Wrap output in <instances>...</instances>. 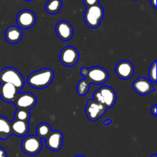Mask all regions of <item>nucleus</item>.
I'll return each mask as SVG.
<instances>
[{"instance_id": "f03ea898", "label": "nucleus", "mask_w": 157, "mask_h": 157, "mask_svg": "<svg viewBox=\"0 0 157 157\" xmlns=\"http://www.w3.org/2000/svg\"><path fill=\"white\" fill-rule=\"evenodd\" d=\"M80 73L81 76L84 77L90 84L101 85L107 82L109 78L107 71L100 66H94L90 68L82 67L80 71Z\"/></svg>"}, {"instance_id": "bb28decb", "label": "nucleus", "mask_w": 157, "mask_h": 157, "mask_svg": "<svg viewBox=\"0 0 157 157\" xmlns=\"http://www.w3.org/2000/svg\"><path fill=\"white\" fill-rule=\"evenodd\" d=\"M112 124V120L110 119H107L105 120V121H104V122H103V124L105 126L108 125V124Z\"/></svg>"}, {"instance_id": "f3484780", "label": "nucleus", "mask_w": 157, "mask_h": 157, "mask_svg": "<svg viewBox=\"0 0 157 157\" xmlns=\"http://www.w3.org/2000/svg\"><path fill=\"white\" fill-rule=\"evenodd\" d=\"M11 128H12V135H15L18 137H22L27 136L29 130V122L14 119L13 121H11Z\"/></svg>"}, {"instance_id": "c85d7f7f", "label": "nucleus", "mask_w": 157, "mask_h": 157, "mask_svg": "<svg viewBox=\"0 0 157 157\" xmlns=\"http://www.w3.org/2000/svg\"><path fill=\"white\" fill-rule=\"evenodd\" d=\"M75 157H85V156H81V155H79V156H75Z\"/></svg>"}, {"instance_id": "423d86ee", "label": "nucleus", "mask_w": 157, "mask_h": 157, "mask_svg": "<svg viewBox=\"0 0 157 157\" xmlns=\"http://www.w3.org/2000/svg\"><path fill=\"white\" fill-rule=\"evenodd\" d=\"M21 148L25 154L29 156H35L42 149L41 139L35 135H29L25 136L21 144Z\"/></svg>"}, {"instance_id": "c756f323", "label": "nucleus", "mask_w": 157, "mask_h": 157, "mask_svg": "<svg viewBox=\"0 0 157 157\" xmlns=\"http://www.w3.org/2000/svg\"><path fill=\"white\" fill-rule=\"evenodd\" d=\"M151 157H156V154H153Z\"/></svg>"}, {"instance_id": "4be33fe9", "label": "nucleus", "mask_w": 157, "mask_h": 157, "mask_svg": "<svg viewBox=\"0 0 157 157\" xmlns=\"http://www.w3.org/2000/svg\"><path fill=\"white\" fill-rule=\"evenodd\" d=\"M14 119L18 120V121L29 122L31 119L30 111L28 110L17 109L15 112V117H14Z\"/></svg>"}, {"instance_id": "b1692460", "label": "nucleus", "mask_w": 157, "mask_h": 157, "mask_svg": "<svg viewBox=\"0 0 157 157\" xmlns=\"http://www.w3.org/2000/svg\"><path fill=\"white\" fill-rule=\"evenodd\" d=\"M100 0H83L84 4L85 5L86 7H91V6H96V5L99 4Z\"/></svg>"}, {"instance_id": "4468645a", "label": "nucleus", "mask_w": 157, "mask_h": 157, "mask_svg": "<svg viewBox=\"0 0 157 157\" xmlns=\"http://www.w3.org/2000/svg\"><path fill=\"white\" fill-rule=\"evenodd\" d=\"M19 90L13 84L4 83L0 84V98L6 103H13Z\"/></svg>"}, {"instance_id": "2eb2a0df", "label": "nucleus", "mask_w": 157, "mask_h": 157, "mask_svg": "<svg viewBox=\"0 0 157 157\" xmlns=\"http://www.w3.org/2000/svg\"><path fill=\"white\" fill-rule=\"evenodd\" d=\"M133 87L135 91L140 95H147L155 90L153 83L144 77L135 80L133 83Z\"/></svg>"}, {"instance_id": "cd10ccee", "label": "nucleus", "mask_w": 157, "mask_h": 157, "mask_svg": "<svg viewBox=\"0 0 157 157\" xmlns=\"http://www.w3.org/2000/svg\"><path fill=\"white\" fill-rule=\"evenodd\" d=\"M150 4H151V6H153L154 9H156V8H157L156 0H150Z\"/></svg>"}, {"instance_id": "dca6fc26", "label": "nucleus", "mask_w": 157, "mask_h": 157, "mask_svg": "<svg viewBox=\"0 0 157 157\" xmlns=\"http://www.w3.org/2000/svg\"><path fill=\"white\" fill-rule=\"evenodd\" d=\"M22 31L17 26H10L6 29L5 32V38L9 44H18L22 39Z\"/></svg>"}, {"instance_id": "9b49d317", "label": "nucleus", "mask_w": 157, "mask_h": 157, "mask_svg": "<svg viewBox=\"0 0 157 157\" xmlns=\"http://www.w3.org/2000/svg\"><path fill=\"white\" fill-rule=\"evenodd\" d=\"M117 76L122 80H129L134 74V66L130 61L123 60L119 61L115 67Z\"/></svg>"}, {"instance_id": "6ab92c4d", "label": "nucleus", "mask_w": 157, "mask_h": 157, "mask_svg": "<svg viewBox=\"0 0 157 157\" xmlns=\"http://www.w3.org/2000/svg\"><path fill=\"white\" fill-rule=\"evenodd\" d=\"M62 8V0H48L45 4V11L50 15H55Z\"/></svg>"}, {"instance_id": "1a4fd4ad", "label": "nucleus", "mask_w": 157, "mask_h": 157, "mask_svg": "<svg viewBox=\"0 0 157 157\" xmlns=\"http://www.w3.org/2000/svg\"><path fill=\"white\" fill-rule=\"evenodd\" d=\"M107 108L103 104L94 100H88L85 107V113L91 121L99 120L105 113Z\"/></svg>"}, {"instance_id": "aec40b11", "label": "nucleus", "mask_w": 157, "mask_h": 157, "mask_svg": "<svg viewBox=\"0 0 157 157\" xmlns=\"http://www.w3.org/2000/svg\"><path fill=\"white\" fill-rule=\"evenodd\" d=\"M52 131V127L48 124L44 122L41 123L36 127V136L40 139H45Z\"/></svg>"}, {"instance_id": "a211bd4d", "label": "nucleus", "mask_w": 157, "mask_h": 157, "mask_svg": "<svg viewBox=\"0 0 157 157\" xmlns=\"http://www.w3.org/2000/svg\"><path fill=\"white\" fill-rule=\"evenodd\" d=\"M11 121L3 116H0V140H6L12 136Z\"/></svg>"}, {"instance_id": "ddd939ff", "label": "nucleus", "mask_w": 157, "mask_h": 157, "mask_svg": "<svg viewBox=\"0 0 157 157\" xmlns=\"http://www.w3.org/2000/svg\"><path fill=\"white\" fill-rule=\"evenodd\" d=\"M48 148L52 151H58L63 144V134L59 130H52L44 139Z\"/></svg>"}, {"instance_id": "a878e982", "label": "nucleus", "mask_w": 157, "mask_h": 157, "mask_svg": "<svg viewBox=\"0 0 157 157\" xmlns=\"http://www.w3.org/2000/svg\"><path fill=\"white\" fill-rule=\"evenodd\" d=\"M0 157H7L6 150L2 147H0Z\"/></svg>"}, {"instance_id": "9d476101", "label": "nucleus", "mask_w": 157, "mask_h": 157, "mask_svg": "<svg viewBox=\"0 0 157 157\" xmlns=\"http://www.w3.org/2000/svg\"><path fill=\"white\" fill-rule=\"evenodd\" d=\"M16 22L21 29H31L36 23V15L32 11L24 9L20 11L17 15Z\"/></svg>"}, {"instance_id": "412c9836", "label": "nucleus", "mask_w": 157, "mask_h": 157, "mask_svg": "<svg viewBox=\"0 0 157 157\" xmlns=\"http://www.w3.org/2000/svg\"><path fill=\"white\" fill-rule=\"evenodd\" d=\"M90 84L84 78L78 81L77 84V93L80 96H85L90 90Z\"/></svg>"}, {"instance_id": "7c9ffc66", "label": "nucleus", "mask_w": 157, "mask_h": 157, "mask_svg": "<svg viewBox=\"0 0 157 157\" xmlns=\"http://www.w3.org/2000/svg\"><path fill=\"white\" fill-rule=\"evenodd\" d=\"M25 1H27V2H30V1H32V0H25Z\"/></svg>"}, {"instance_id": "0eeeda50", "label": "nucleus", "mask_w": 157, "mask_h": 157, "mask_svg": "<svg viewBox=\"0 0 157 157\" xmlns=\"http://www.w3.org/2000/svg\"><path fill=\"white\" fill-rule=\"evenodd\" d=\"M79 52L72 46H65L62 48L60 53V61L64 66L71 67L78 63L79 60Z\"/></svg>"}, {"instance_id": "20e7f679", "label": "nucleus", "mask_w": 157, "mask_h": 157, "mask_svg": "<svg viewBox=\"0 0 157 157\" xmlns=\"http://www.w3.org/2000/svg\"><path fill=\"white\" fill-rule=\"evenodd\" d=\"M9 83L13 84L18 90L25 86V80L21 74L14 67H5L0 71V84Z\"/></svg>"}, {"instance_id": "f8f14e48", "label": "nucleus", "mask_w": 157, "mask_h": 157, "mask_svg": "<svg viewBox=\"0 0 157 157\" xmlns=\"http://www.w3.org/2000/svg\"><path fill=\"white\" fill-rule=\"evenodd\" d=\"M57 36L61 41H69L74 35V29L71 25L67 21L61 20L58 21L55 27Z\"/></svg>"}, {"instance_id": "f257e3e1", "label": "nucleus", "mask_w": 157, "mask_h": 157, "mask_svg": "<svg viewBox=\"0 0 157 157\" xmlns=\"http://www.w3.org/2000/svg\"><path fill=\"white\" fill-rule=\"evenodd\" d=\"M55 73L52 69L47 67L33 71L28 77L27 82L32 88L43 89L48 87L53 81Z\"/></svg>"}, {"instance_id": "393cba45", "label": "nucleus", "mask_w": 157, "mask_h": 157, "mask_svg": "<svg viewBox=\"0 0 157 157\" xmlns=\"http://www.w3.org/2000/svg\"><path fill=\"white\" fill-rule=\"evenodd\" d=\"M150 112H151V113L153 114V117H157V105L156 104H155V105H153V107H152L151 110H150Z\"/></svg>"}, {"instance_id": "6e6552de", "label": "nucleus", "mask_w": 157, "mask_h": 157, "mask_svg": "<svg viewBox=\"0 0 157 157\" xmlns=\"http://www.w3.org/2000/svg\"><path fill=\"white\" fill-rule=\"evenodd\" d=\"M13 104L16 109L29 110L36 105L37 98L35 94L29 92L18 93L14 100Z\"/></svg>"}, {"instance_id": "39448f33", "label": "nucleus", "mask_w": 157, "mask_h": 157, "mask_svg": "<svg viewBox=\"0 0 157 157\" xmlns=\"http://www.w3.org/2000/svg\"><path fill=\"white\" fill-rule=\"evenodd\" d=\"M104 16V11L100 4L88 7L84 12V21L88 27L97 29L101 25Z\"/></svg>"}, {"instance_id": "5701e85b", "label": "nucleus", "mask_w": 157, "mask_h": 157, "mask_svg": "<svg viewBox=\"0 0 157 157\" xmlns=\"http://www.w3.org/2000/svg\"><path fill=\"white\" fill-rule=\"evenodd\" d=\"M156 61H154L149 69V80L152 83H156Z\"/></svg>"}, {"instance_id": "7ed1b4c3", "label": "nucleus", "mask_w": 157, "mask_h": 157, "mask_svg": "<svg viewBox=\"0 0 157 157\" xmlns=\"http://www.w3.org/2000/svg\"><path fill=\"white\" fill-rule=\"evenodd\" d=\"M93 100L103 104L107 109L111 108L116 104V92L109 86H102L93 94Z\"/></svg>"}]
</instances>
